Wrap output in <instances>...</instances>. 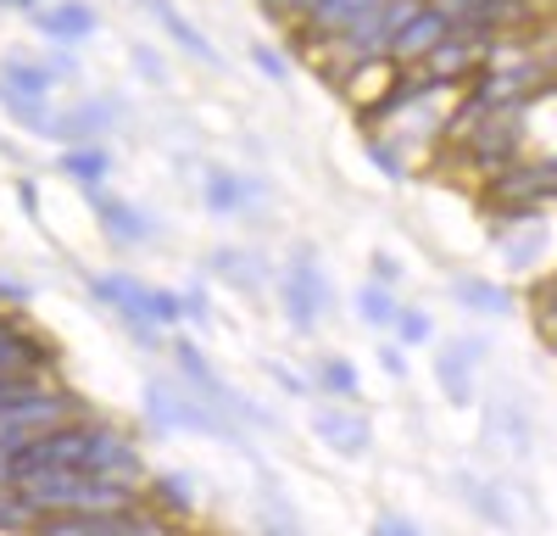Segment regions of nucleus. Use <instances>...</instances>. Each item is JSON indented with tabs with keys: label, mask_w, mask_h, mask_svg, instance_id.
I'll return each instance as SVG.
<instances>
[{
	"label": "nucleus",
	"mask_w": 557,
	"mask_h": 536,
	"mask_svg": "<svg viewBox=\"0 0 557 536\" xmlns=\"http://www.w3.org/2000/svg\"><path fill=\"white\" fill-rule=\"evenodd\" d=\"M12 491L34 509V520H45V514H112V509L146 503V491H139V486H123V480H112V475H84V470L17 475Z\"/></svg>",
	"instance_id": "f257e3e1"
},
{
	"label": "nucleus",
	"mask_w": 557,
	"mask_h": 536,
	"mask_svg": "<svg viewBox=\"0 0 557 536\" xmlns=\"http://www.w3.org/2000/svg\"><path fill=\"white\" fill-rule=\"evenodd\" d=\"M67 419H84L78 397H73V391H62L57 380L34 386L28 397H17V402H7V409H0V459H7L12 447L34 441V436H45V430L67 425Z\"/></svg>",
	"instance_id": "f03ea898"
},
{
	"label": "nucleus",
	"mask_w": 557,
	"mask_h": 536,
	"mask_svg": "<svg viewBox=\"0 0 557 536\" xmlns=\"http://www.w3.org/2000/svg\"><path fill=\"white\" fill-rule=\"evenodd\" d=\"M278 296H285V319H290L296 336H312L323 325V313H330V280H323L312 246L290 252V268H285V280H278Z\"/></svg>",
	"instance_id": "7ed1b4c3"
},
{
	"label": "nucleus",
	"mask_w": 557,
	"mask_h": 536,
	"mask_svg": "<svg viewBox=\"0 0 557 536\" xmlns=\"http://www.w3.org/2000/svg\"><path fill=\"white\" fill-rule=\"evenodd\" d=\"M146 419H151L157 430H201V436L228 430L212 402H201L190 386H168V380H151V386H146Z\"/></svg>",
	"instance_id": "20e7f679"
},
{
	"label": "nucleus",
	"mask_w": 557,
	"mask_h": 536,
	"mask_svg": "<svg viewBox=\"0 0 557 536\" xmlns=\"http://www.w3.org/2000/svg\"><path fill=\"white\" fill-rule=\"evenodd\" d=\"M385 7V0H318V7L296 23V45L301 57H318L323 45H335L341 34H351L362 17H374Z\"/></svg>",
	"instance_id": "39448f33"
},
{
	"label": "nucleus",
	"mask_w": 557,
	"mask_h": 536,
	"mask_svg": "<svg viewBox=\"0 0 557 536\" xmlns=\"http://www.w3.org/2000/svg\"><path fill=\"white\" fill-rule=\"evenodd\" d=\"M117 118H123V107H117L112 96H89V101H78V107H67V112H51L39 134L67 141V146H96L101 134H112Z\"/></svg>",
	"instance_id": "423d86ee"
},
{
	"label": "nucleus",
	"mask_w": 557,
	"mask_h": 536,
	"mask_svg": "<svg viewBox=\"0 0 557 536\" xmlns=\"http://www.w3.org/2000/svg\"><path fill=\"white\" fill-rule=\"evenodd\" d=\"M307 425H312V436L330 447L335 459H362L368 447H374V425H368L357 409H341V402H335V409H312Z\"/></svg>",
	"instance_id": "0eeeda50"
},
{
	"label": "nucleus",
	"mask_w": 557,
	"mask_h": 536,
	"mask_svg": "<svg viewBox=\"0 0 557 536\" xmlns=\"http://www.w3.org/2000/svg\"><path fill=\"white\" fill-rule=\"evenodd\" d=\"M480 357H485V341L480 336H457L435 357V380H441L446 402H457V409H469V402H474V369H480Z\"/></svg>",
	"instance_id": "6e6552de"
},
{
	"label": "nucleus",
	"mask_w": 557,
	"mask_h": 536,
	"mask_svg": "<svg viewBox=\"0 0 557 536\" xmlns=\"http://www.w3.org/2000/svg\"><path fill=\"white\" fill-rule=\"evenodd\" d=\"M84 196H89V207H96V218H101V235H107L112 246H151V241H157L151 218L139 212V207H128V202L107 196L101 185H89Z\"/></svg>",
	"instance_id": "1a4fd4ad"
},
{
	"label": "nucleus",
	"mask_w": 557,
	"mask_h": 536,
	"mask_svg": "<svg viewBox=\"0 0 557 536\" xmlns=\"http://www.w3.org/2000/svg\"><path fill=\"white\" fill-rule=\"evenodd\" d=\"M446 34H451V23H446L435 7H424V12H418V17L391 39V51H385V57H391L396 68H418V62L435 51V45H446Z\"/></svg>",
	"instance_id": "9d476101"
},
{
	"label": "nucleus",
	"mask_w": 557,
	"mask_h": 536,
	"mask_svg": "<svg viewBox=\"0 0 557 536\" xmlns=\"http://www.w3.org/2000/svg\"><path fill=\"white\" fill-rule=\"evenodd\" d=\"M34 28H39L45 39H57V45H73V39L96 34L101 17H96V7H89V0H57V7H39V12H34Z\"/></svg>",
	"instance_id": "9b49d317"
},
{
	"label": "nucleus",
	"mask_w": 557,
	"mask_h": 536,
	"mask_svg": "<svg viewBox=\"0 0 557 536\" xmlns=\"http://www.w3.org/2000/svg\"><path fill=\"white\" fill-rule=\"evenodd\" d=\"M146 12H151V17L162 23V34H168V39L178 45V51L190 57V62H201V68H218V51H212V39H207V34H201V28L190 23V17H184V12L173 7V0H146Z\"/></svg>",
	"instance_id": "f8f14e48"
},
{
	"label": "nucleus",
	"mask_w": 557,
	"mask_h": 536,
	"mask_svg": "<svg viewBox=\"0 0 557 536\" xmlns=\"http://www.w3.org/2000/svg\"><path fill=\"white\" fill-rule=\"evenodd\" d=\"M168 364H173L178 386H190L196 397H212V402H218L223 380L212 375V364H207V352H201V346H196L190 336H173V341H168Z\"/></svg>",
	"instance_id": "ddd939ff"
},
{
	"label": "nucleus",
	"mask_w": 557,
	"mask_h": 536,
	"mask_svg": "<svg viewBox=\"0 0 557 536\" xmlns=\"http://www.w3.org/2000/svg\"><path fill=\"white\" fill-rule=\"evenodd\" d=\"M0 89H12V96H23V101L51 107L57 73L45 68V62H28V57H7V62H0Z\"/></svg>",
	"instance_id": "4468645a"
},
{
	"label": "nucleus",
	"mask_w": 557,
	"mask_h": 536,
	"mask_svg": "<svg viewBox=\"0 0 557 536\" xmlns=\"http://www.w3.org/2000/svg\"><path fill=\"white\" fill-rule=\"evenodd\" d=\"M146 503H151L157 514H168V520H173V514L184 520V514L196 509V475H184V470L151 475V480H146Z\"/></svg>",
	"instance_id": "2eb2a0df"
},
{
	"label": "nucleus",
	"mask_w": 557,
	"mask_h": 536,
	"mask_svg": "<svg viewBox=\"0 0 557 536\" xmlns=\"http://www.w3.org/2000/svg\"><path fill=\"white\" fill-rule=\"evenodd\" d=\"M257 191H262V185H246V179L228 173V168H212V173L201 179V202H207L212 212H240Z\"/></svg>",
	"instance_id": "dca6fc26"
},
{
	"label": "nucleus",
	"mask_w": 557,
	"mask_h": 536,
	"mask_svg": "<svg viewBox=\"0 0 557 536\" xmlns=\"http://www.w3.org/2000/svg\"><path fill=\"white\" fill-rule=\"evenodd\" d=\"M62 173L73 179L78 191H89V185H101V179L112 173V157L101 146H67L62 151Z\"/></svg>",
	"instance_id": "f3484780"
},
{
	"label": "nucleus",
	"mask_w": 557,
	"mask_h": 536,
	"mask_svg": "<svg viewBox=\"0 0 557 536\" xmlns=\"http://www.w3.org/2000/svg\"><path fill=\"white\" fill-rule=\"evenodd\" d=\"M212 275H218L223 285H235V291H257V285H262L257 257L240 252V246H218V252H212Z\"/></svg>",
	"instance_id": "a211bd4d"
},
{
	"label": "nucleus",
	"mask_w": 557,
	"mask_h": 536,
	"mask_svg": "<svg viewBox=\"0 0 557 536\" xmlns=\"http://www.w3.org/2000/svg\"><path fill=\"white\" fill-rule=\"evenodd\" d=\"M396 291H385V285H374L368 280L362 291H357V313H362V325H374V330H391V319H396Z\"/></svg>",
	"instance_id": "6ab92c4d"
},
{
	"label": "nucleus",
	"mask_w": 557,
	"mask_h": 536,
	"mask_svg": "<svg viewBox=\"0 0 557 536\" xmlns=\"http://www.w3.org/2000/svg\"><path fill=\"white\" fill-rule=\"evenodd\" d=\"M457 302L469 313H507L513 307V296H507L502 285H491V280H457Z\"/></svg>",
	"instance_id": "aec40b11"
},
{
	"label": "nucleus",
	"mask_w": 557,
	"mask_h": 536,
	"mask_svg": "<svg viewBox=\"0 0 557 536\" xmlns=\"http://www.w3.org/2000/svg\"><path fill=\"white\" fill-rule=\"evenodd\" d=\"M318 386L330 391V397H341V402H351V397L362 391L357 364H346V357H323V364H318Z\"/></svg>",
	"instance_id": "412c9836"
},
{
	"label": "nucleus",
	"mask_w": 557,
	"mask_h": 536,
	"mask_svg": "<svg viewBox=\"0 0 557 536\" xmlns=\"http://www.w3.org/2000/svg\"><path fill=\"white\" fill-rule=\"evenodd\" d=\"M391 330H396V346H424V341L435 336V319H430L424 307H396Z\"/></svg>",
	"instance_id": "4be33fe9"
},
{
	"label": "nucleus",
	"mask_w": 557,
	"mask_h": 536,
	"mask_svg": "<svg viewBox=\"0 0 557 536\" xmlns=\"http://www.w3.org/2000/svg\"><path fill=\"white\" fill-rule=\"evenodd\" d=\"M462 486H469V503H474L496 531H507V503L496 498V486H485V480H474V475H462Z\"/></svg>",
	"instance_id": "5701e85b"
},
{
	"label": "nucleus",
	"mask_w": 557,
	"mask_h": 536,
	"mask_svg": "<svg viewBox=\"0 0 557 536\" xmlns=\"http://www.w3.org/2000/svg\"><path fill=\"white\" fill-rule=\"evenodd\" d=\"M251 62H257V73H268L273 84H285V78H290V62L278 57V51H273L268 39H262V45H251Z\"/></svg>",
	"instance_id": "b1692460"
},
{
	"label": "nucleus",
	"mask_w": 557,
	"mask_h": 536,
	"mask_svg": "<svg viewBox=\"0 0 557 536\" xmlns=\"http://www.w3.org/2000/svg\"><path fill=\"white\" fill-rule=\"evenodd\" d=\"M312 7H318V0H262V12L268 17H285V23H301Z\"/></svg>",
	"instance_id": "393cba45"
},
{
	"label": "nucleus",
	"mask_w": 557,
	"mask_h": 536,
	"mask_svg": "<svg viewBox=\"0 0 557 536\" xmlns=\"http://www.w3.org/2000/svg\"><path fill=\"white\" fill-rule=\"evenodd\" d=\"M401 275H407V268L391 257V252H374V285H385V291H396L401 285Z\"/></svg>",
	"instance_id": "a878e982"
},
{
	"label": "nucleus",
	"mask_w": 557,
	"mask_h": 536,
	"mask_svg": "<svg viewBox=\"0 0 557 536\" xmlns=\"http://www.w3.org/2000/svg\"><path fill=\"white\" fill-rule=\"evenodd\" d=\"M368 157H374V162H380V168H385L391 179H407V162H401V157H396V151H391L385 141H368Z\"/></svg>",
	"instance_id": "bb28decb"
},
{
	"label": "nucleus",
	"mask_w": 557,
	"mask_h": 536,
	"mask_svg": "<svg viewBox=\"0 0 557 536\" xmlns=\"http://www.w3.org/2000/svg\"><path fill=\"white\" fill-rule=\"evenodd\" d=\"M368 536H418V525H412V520H401V514H380Z\"/></svg>",
	"instance_id": "cd10ccee"
},
{
	"label": "nucleus",
	"mask_w": 557,
	"mask_h": 536,
	"mask_svg": "<svg viewBox=\"0 0 557 536\" xmlns=\"http://www.w3.org/2000/svg\"><path fill=\"white\" fill-rule=\"evenodd\" d=\"M401 352H407V346H396V341L380 346V369H385L391 380H407V357H401Z\"/></svg>",
	"instance_id": "c85d7f7f"
},
{
	"label": "nucleus",
	"mask_w": 557,
	"mask_h": 536,
	"mask_svg": "<svg viewBox=\"0 0 557 536\" xmlns=\"http://www.w3.org/2000/svg\"><path fill=\"white\" fill-rule=\"evenodd\" d=\"M134 62H139V73H146V78H162V62L151 51H139V45H134Z\"/></svg>",
	"instance_id": "c756f323"
},
{
	"label": "nucleus",
	"mask_w": 557,
	"mask_h": 536,
	"mask_svg": "<svg viewBox=\"0 0 557 536\" xmlns=\"http://www.w3.org/2000/svg\"><path fill=\"white\" fill-rule=\"evenodd\" d=\"M45 68H51V73H57V84L78 73V68H73V57H45Z\"/></svg>",
	"instance_id": "7c9ffc66"
},
{
	"label": "nucleus",
	"mask_w": 557,
	"mask_h": 536,
	"mask_svg": "<svg viewBox=\"0 0 557 536\" xmlns=\"http://www.w3.org/2000/svg\"><path fill=\"white\" fill-rule=\"evenodd\" d=\"M23 296H28V291H23L17 280H0V302H23Z\"/></svg>",
	"instance_id": "2f4dec72"
},
{
	"label": "nucleus",
	"mask_w": 557,
	"mask_h": 536,
	"mask_svg": "<svg viewBox=\"0 0 557 536\" xmlns=\"http://www.w3.org/2000/svg\"><path fill=\"white\" fill-rule=\"evenodd\" d=\"M273 380H278V386H285V391H301V380H296L290 369H278V364H273Z\"/></svg>",
	"instance_id": "473e14b6"
},
{
	"label": "nucleus",
	"mask_w": 557,
	"mask_h": 536,
	"mask_svg": "<svg viewBox=\"0 0 557 536\" xmlns=\"http://www.w3.org/2000/svg\"><path fill=\"white\" fill-rule=\"evenodd\" d=\"M0 7H7V12H28V17L39 12V7H34V0H0Z\"/></svg>",
	"instance_id": "72a5a7b5"
},
{
	"label": "nucleus",
	"mask_w": 557,
	"mask_h": 536,
	"mask_svg": "<svg viewBox=\"0 0 557 536\" xmlns=\"http://www.w3.org/2000/svg\"><path fill=\"white\" fill-rule=\"evenodd\" d=\"M546 330H552V336H557V291H552V296H546Z\"/></svg>",
	"instance_id": "f704fd0d"
},
{
	"label": "nucleus",
	"mask_w": 557,
	"mask_h": 536,
	"mask_svg": "<svg viewBox=\"0 0 557 536\" xmlns=\"http://www.w3.org/2000/svg\"><path fill=\"white\" fill-rule=\"evenodd\" d=\"M0 486H7V459H0Z\"/></svg>",
	"instance_id": "c9c22d12"
},
{
	"label": "nucleus",
	"mask_w": 557,
	"mask_h": 536,
	"mask_svg": "<svg viewBox=\"0 0 557 536\" xmlns=\"http://www.w3.org/2000/svg\"><path fill=\"white\" fill-rule=\"evenodd\" d=\"M552 352H557V336H552Z\"/></svg>",
	"instance_id": "e433bc0d"
}]
</instances>
